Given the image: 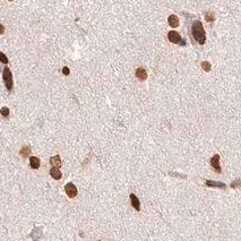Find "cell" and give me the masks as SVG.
Returning <instances> with one entry per match:
<instances>
[{
    "label": "cell",
    "instance_id": "cell-20",
    "mask_svg": "<svg viewBox=\"0 0 241 241\" xmlns=\"http://www.w3.org/2000/svg\"><path fill=\"white\" fill-rule=\"evenodd\" d=\"M4 32H5V27H4V25H1V24H0V35H1V34H4Z\"/></svg>",
    "mask_w": 241,
    "mask_h": 241
},
{
    "label": "cell",
    "instance_id": "cell-15",
    "mask_svg": "<svg viewBox=\"0 0 241 241\" xmlns=\"http://www.w3.org/2000/svg\"><path fill=\"white\" fill-rule=\"evenodd\" d=\"M202 67H203V69L205 70V71H211V69H212V66H211V64H209L208 61H204V62H202Z\"/></svg>",
    "mask_w": 241,
    "mask_h": 241
},
{
    "label": "cell",
    "instance_id": "cell-4",
    "mask_svg": "<svg viewBox=\"0 0 241 241\" xmlns=\"http://www.w3.org/2000/svg\"><path fill=\"white\" fill-rule=\"evenodd\" d=\"M65 191L69 198H75V197L77 196V192H78L76 186H75L73 182H68V183L65 186Z\"/></svg>",
    "mask_w": 241,
    "mask_h": 241
},
{
    "label": "cell",
    "instance_id": "cell-10",
    "mask_svg": "<svg viewBox=\"0 0 241 241\" xmlns=\"http://www.w3.org/2000/svg\"><path fill=\"white\" fill-rule=\"evenodd\" d=\"M136 77L139 78L140 80H145V79L147 78V73H146V70L144 69V68H138V69L136 70Z\"/></svg>",
    "mask_w": 241,
    "mask_h": 241
},
{
    "label": "cell",
    "instance_id": "cell-2",
    "mask_svg": "<svg viewBox=\"0 0 241 241\" xmlns=\"http://www.w3.org/2000/svg\"><path fill=\"white\" fill-rule=\"evenodd\" d=\"M2 77H4V82H5V85L8 91H11L13 89V85H14V82H13V74L8 67H5L4 69V74H2Z\"/></svg>",
    "mask_w": 241,
    "mask_h": 241
},
{
    "label": "cell",
    "instance_id": "cell-17",
    "mask_svg": "<svg viewBox=\"0 0 241 241\" xmlns=\"http://www.w3.org/2000/svg\"><path fill=\"white\" fill-rule=\"evenodd\" d=\"M0 61H1L2 64H5V65L8 64V58H7L5 53H2V52H0Z\"/></svg>",
    "mask_w": 241,
    "mask_h": 241
},
{
    "label": "cell",
    "instance_id": "cell-11",
    "mask_svg": "<svg viewBox=\"0 0 241 241\" xmlns=\"http://www.w3.org/2000/svg\"><path fill=\"white\" fill-rule=\"evenodd\" d=\"M167 22H169V25H170L171 27H178V25H179V19H178V17H177L176 15L169 16Z\"/></svg>",
    "mask_w": 241,
    "mask_h": 241
},
{
    "label": "cell",
    "instance_id": "cell-9",
    "mask_svg": "<svg viewBox=\"0 0 241 241\" xmlns=\"http://www.w3.org/2000/svg\"><path fill=\"white\" fill-rule=\"evenodd\" d=\"M50 163H51L53 167H61V158H60V155H55V156H52L50 158Z\"/></svg>",
    "mask_w": 241,
    "mask_h": 241
},
{
    "label": "cell",
    "instance_id": "cell-3",
    "mask_svg": "<svg viewBox=\"0 0 241 241\" xmlns=\"http://www.w3.org/2000/svg\"><path fill=\"white\" fill-rule=\"evenodd\" d=\"M167 39L172 42V43H176V44H182L185 45V41L181 39L180 34L176 31H170L167 33Z\"/></svg>",
    "mask_w": 241,
    "mask_h": 241
},
{
    "label": "cell",
    "instance_id": "cell-12",
    "mask_svg": "<svg viewBox=\"0 0 241 241\" xmlns=\"http://www.w3.org/2000/svg\"><path fill=\"white\" fill-rule=\"evenodd\" d=\"M40 158H35V156H32V158H30V165L32 169H39L40 167Z\"/></svg>",
    "mask_w": 241,
    "mask_h": 241
},
{
    "label": "cell",
    "instance_id": "cell-8",
    "mask_svg": "<svg viewBox=\"0 0 241 241\" xmlns=\"http://www.w3.org/2000/svg\"><path fill=\"white\" fill-rule=\"evenodd\" d=\"M50 174L53 179H56V180H60L61 177H62V173L61 171L58 169V167H52L51 170H50Z\"/></svg>",
    "mask_w": 241,
    "mask_h": 241
},
{
    "label": "cell",
    "instance_id": "cell-18",
    "mask_svg": "<svg viewBox=\"0 0 241 241\" xmlns=\"http://www.w3.org/2000/svg\"><path fill=\"white\" fill-rule=\"evenodd\" d=\"M239 186H240V180H239V179L231 183V187H232V188H236V187H239Z\"/></svg>",
    "mask_w": 241,
    "mask_h": 241
},
{
    "label": "cell",
    "instance_id": "cell-21",
    "mask_svg": "<svg viewBox=\"0 0 241 241\" xmlns=\"http://www.w3.org/2000/svg\"><path fill=\"white\" fill-rule=\"evenodd\" d=\"M99 241H101V240H99Z\"/></svg>",
    "mask_w": 241,
    "mask_h": 241
},
{
    "label": "cell",
    "instance_id": "cell-1",
    "mask_svg": "<svg viewBox=\"0 0 241 241\" xmlns=\"http://www.w3.org/2000/svg\"><path fill=\"white\" fill-rule=\"evenodd\" d=\"M191 33H192L194 39H195L199 44H205V41H206V33H205V30H204V27H203V24L200 23L199 20H195V22L192 23Z\"/></svg>",
    "mask_w": 241,
    "mask_h": 241
},
{
    "label": "cell",
    "instance_id": "cell-19",
    "mask_svg": "<svg viewBox=\"0 0 241 241\" xmlns=\"http://www.w3.org/2000/svg\"><path fill=\"white\" fill-rule=\"evenodd\" d=\"M62 73H64V75H66V76L69 75V73H70L69 68H68V67H64V68H62Z\"/></svg>",
    "mask_w": 241,
    "mask_h": 241
},
{
    "label": "cell",
    "instance_id": "cell-7",
    "mask_svg": "<svg viewBox=\"0 0 241 241\" xmlns=\"http://www.w3.org/2000/svg\"><path fill=\"white\" fill-rule=\"evenodd\" d=\"M130 202H131V205L136 211H140V203H139V199L137 198V196L131 194L130 195Z\"/></svg>",
    "mask_w": 241,
    "mask_h": 241
},
{
    "label": "cell",
    "instance_id": "cell-13",
    "mask_svg": "<svg viewBox=\"0 0 241 241\" xmlns=\"http://www.w3.org/2000/svg\"><path fill=\"white\" fill-rule=\"evenodd\" d=\"M19 153H20V155H22L23 158H27L28 155L31 154V147H30V146H23Z\"/></svg>",
    "mask_w": 241,
    "mask_h": 241
},
{
    "label": "cell",
    "instance_id": "cell-14",
    "mask_svg": "<svg viewBox=\"0 0 241 241\" xmlns=\"http://www.w3.org/2000/svg\"><path fill=\"white\" fill-rule=\"evenodd\" d=\"M205 19H206L207 22H214V19H215V16H214L213 13H211V11H207V13H205Z\"/></svg>",
    "mask_w": 241,
    "mask_h": 241
},
{
    "label": "cell",
    "instance_id": "cell-5",
    "mask_svg": "<svg viewBox=\"0 0 241 241\" xmlns=\"http://www.w3.org/2000/svg\"><path fill=\"white\" fill-rule=\"evenodd\" d=\"M211 165L218 173L222 172V169H221V165H220V155L218 154H215L213 158H211Z\"/></svg>",
    "mask_w": 241,
    "mask_h": 241
},
{
    "label": "cell",
    "instance_id": "cell-16",
    "mask_svg": "<svg viewBox=\"0 0 241 241\" xmlns=\"http://www.w3.org/2000/svg\"><path fill=\"white\" fill-rule=\"evenodd\" d=\"M0 113H1V116H2V117H8V116H9V109H8L7 107L1 108Z\"/></svg>",
    "mask_w": 241,
    "mask_h": 241
},
{
    "label": "cell",
    "instance_id": "cell-6",
    "mask_svg": "<svg viewBox=\"0 0 241 241\" xmlns=\"http://www.w3.org/2000/svg\"><path fill=\"white\" fill-rule=\"evenodd\" d=\"M205 183H206L207 187H212V188H220V189H225L227 188V185L223 183V182H220V181L206 180Z\"/></svg>",
    "mask_w": 241,
    "mask_h": 241
}]
</instances>
